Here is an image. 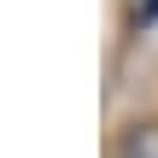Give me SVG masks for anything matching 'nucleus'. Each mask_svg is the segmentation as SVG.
<instances>
[{"instance_id":"obj_1","label":"nucleus","mask_w":158,"mask_h":158,"mask_svg":"<svg viewBox=\"0 0 158 158\" xmlns=\"http://www.w3.org/2000/svg\"><path fill=\"white\" fill-rule=\"evenodd\" d=\"M117 158H158V123H129L117 141Z\"/></svg>"}]
</instances>
